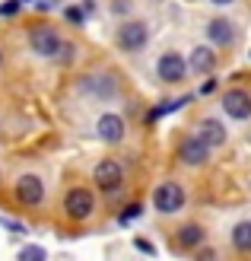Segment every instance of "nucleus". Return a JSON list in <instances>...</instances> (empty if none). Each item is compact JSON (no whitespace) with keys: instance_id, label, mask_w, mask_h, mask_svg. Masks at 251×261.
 Wrapping results in <instances>:
<instances>
[{"instance_id":"nucleus-7","label":"nucleus","mask_w":251,"mask_h":261,"mask_svg":"<svg viewBox=\"0 0 251 261\" xmlns=\"http://www.w3.org/2000/svg\"><path fill=\"white\" fill-rule=\"evenodd\" d=\"M121 181H124V172H121V166H118L115 160H102L96 166V185L102 191H118Z\"/></svg>"},{"instance_id":"nucleus-2","label":"nucleus","mask_w":251,"mask_h":261,"mask_svg":"<svg viewBox=\"0 0 251 261\" xmlns=\"http://www.w3.org/2000/svg\"><path fill=\"white\" fill-rule=\"evenodd\" d=\"M153 204L159 214H175L184 207V191L181 185H175V181H165V185H159L153 191Z\"/></svg>"},{"instance_id":"nucleus-17","label":"nucleus","mask_w":251,"mask_h":261,"mask_svg":"<svg viewBox=\"0 0 251 261\" xmlns=\"http://www.w3.org/2000/svg\"><path fill=\"white\" fill-rule=\"evenodd\" d=\"M140 211H143L140 204H127V207H124V214H121V223H130V220H137Z\"/></svg>"},{"instance_id":"nucleus-9","label":"nucleus","mask_w":251,"mask_h":261,"mask_svg":"<svg viewBox=\"0 0 251 261\" xmlns=\"http://www.w3.org/2000/svg\"><path fill=\"white\" fill-rule=\"evenodd\" d=\"M156 70H159V76H162L165 83H178L181 76L188 73V64H184V58H181V55L169 51V55H162V58H159V67H156Z\"/></svg>"},{"instance_id":"nucleus-14","label":"nucleus","mask_w":251,"mask_h":261,"mask_svg":"<svg viewBox=\"0 0 251 261\" xmlns=\"http://www.w3.org/2000/svg\"><path fill=\"white\" fill-rule=\"evenodd\" d=\"M201 239H204V229L197 223H188V226L178 229V245L181 249H194V245H201Z\"/></svg>"},{"instance_id":"nucleus-13","label":"nucleus","mask_w":251,"mask_h":261,"mask_svg":"<svg viewBox=\"0 0 251 261\" xmlns=\"http://www.w3.org/2000/svg\"><path fill=\"white\" fill-rule=\"evenodd\" d=\"M213 64H216V58H213V51L210 48H194V55H191V70L194 73H210L213 70Z\"/></svg>"},{"instance_id":"nucleus-18","label":"nucleus","mask_w":251,"mask_h":261,"mask_svg":"<svg viewBox=\"0 0 251 261\" xmlns=\"http://www.w3.org/2000/svg\"><path fill=\"white\" fill-rule=\"evenodd\" d=\"M22 261H29V258H45V249H38V245H25V249L19 252Z\"/></svg>"},{"instance_id":"nucleus-4","label":"nucleus","mask_w":251,"mask_h":261,"mask_svg":"<svg viewBox=\"0 0 251 261\" xmlns=\"http://www.w3.org/2000/svg\"><path fill=\"white\" fill-rule=\"evenodd\" d=\"M222 112H226L229 118H235V121H245L251 115V96L245 89H229V93L222 96Z\"/></svg>"},{"instance_id":"nucleus-15","label":"nucleus","mask_w":251,"mask_h":261,"mask_svg":"<svg viewBox=\"0 0 251 261\" xmlns=\"http://www.w3.org/2000/svg\"><path fill=\"white\" fill-rule=\"evenodd\" d=\"M232 245L239 252H251V223H239L232 229Z\"/></svg>"},{"instance_id":"nucleus-11","label":"nucleus","mask_w":251,"mask_h":261,"mask_svg":"<svg viewBox=\"0 0 251 261\" xmlns=\"http://www.w3.org/2000/svg\"><path fill=\"white\" fill-rule=\"evenodd\" d=\"M96 130H99V137H102V140L118 143V140L124 137V121L118 118V115H102L99 124H96Z\"/></svg>"},{"instance_id":"nucleus-22","label":"nucleus","mask_w":251,"mask_h":261,"mask_svg":"<svg viewBox=\"0 0 251 261\" xmlns=\"http://www.w3.org/2000/svg\"><path fill=\"white\" fill-rule=\"evenodd\" d=\"M111 10H115V13H124V10H127V0H115Z\"/></svg>"},{"instance_id":"nucleus-1","label":"nucleus","mask_w":251,"mask_h":261,"mask_svg":"<svg viewBox=\"0 0 251 261\" xmlns=\"http://www.w3.org/2000/svg\"><path fill=\"white\" fill-rule=\"evenodd\" d=\"M64 211H67L70 220H89L92 211H96V201L86 188H70L67 198H64Z\"/></svg>"},{"instance_id":"nucleus-21","label":"nucleus","mask_w":251,"mask_h":261,"mask_svg":"<svg viewBox=\"0 0 251 261\" xmlns=\"http://www.w3.org/2000/svg\"><path fill=\"white\" fill-rule=\"evenodd\" d=\"M213 89H216V80H207V83H201V93L207 96V93H213Z\"/></svg>"},{"instance_id":"nucleus-6","label":"nucleus","mask_w":251,"mask_h":261,"mask_svg":"<svg viewBox=\"0 0 251 261\" xmlns=\"http://www.w3.org/2000/svg\"><path fill=\"white\" fill-rule=\"evenodd\" d=\"M178 156L188 166H201L210 160V143L197 134V137H188V140H181V147H178Z\"/></svg>"},{"instance_id":"nucleus-19","label":"nucleus","mask_w":251,"mask_h":261,"mask_svg":"<svg viewBox=\"0 0 251 261\" xmlns=\"http://www.w3.org/2000/svg\"><path fill=\"white\" fill-rule=\"evenodd\" d=\"M19 13V0H7V4H0V16H16Z\"/></svg>"},{"instance_id":"nucleus-20","label":"nucleus","mask_w":251,"mask_h":261,"mask_svg":"<svg viewBox=\"0 0 251 261\" xmlns=\"http://www.w3.org/2000/svg\"><path fill=\"white\" fill-rule=\"evenodd\" d=\"M67 19H70V22H83V19H86V10L70 7V10H67Z\"/></svg>"},{"instance_id":"nucleus-24","label":"nucleus","mask_w":251,"mask_h":261,"mask_svg":"<svg viewBox=\"0 0 251 261\" xmlns=\"http://www.w3.org/2000/svg\"><path fill=\"white\" fill-rule=\"evenodd\" d=\"M0 64H4V55H0Z\"/></svg>"},{"instance_id":"nucleus-3","label":"nucleus","mask_w":251,"mask_h":261,"mask_svg":"<svg viewBox=\"0 0 251 261\" xmlns=\"http://www.w3.org/2000/svg\"><path fill=\"white\" fill-rule=\"evenodd\" d=\"M32 48L38 51L42 58H58L61 51H64V42H61V35L51 29V25H38V29H32Z\"/></svg>"},{"instance_id":"nucleus-16","label":"nucleus","mask_w":251,"mask_h":261,"mask_svg":"<svg viewBox=\"0 0 251 261\" xmlns=\"http://www.w3.org/2000/svg\"><path fill=\"white\" fill-rule=\"evenodd\" d=\"M188 99H175V102H162L159 109H153L150 115H147V121H156V118H162V115H169V112H175V109H181Z\"/></svg>"},{"instance_id":"nucleus-8","label":"nucleus","mask_w":251,"mask_h":261,"mask_svg":"<svg viewBox=\"0 0 251 261\" xmlns=\"http://www.w3.org/2000/svg\"><path fill=\"white\" fill-rule=\"evenodd\" d=\"M16 198H19V204H25V207L42 204V198H45L42 178H38V175H22V178L16 181Z\"/></svg>"},{"instance_id":"nucleus-12","label":"nucleus","mask_w":251,"mask_h":261,"mask_svg":"<svg viewBox=\"0 0 251 261\" xmlns=\"http://www.w3.org/2000/svg\"><path fill=\"white\" fill-rule=\"evenodd\" d=\"M197 134H201L210 147H219V143H226V127H222L216 118H204L201 127H197Z\"/></svg>"},{"instance_id":"nucleus-10","label":"nucleus","mask_w":251,"mask_h":261,"mask_svg":"<svg viewBox=\"0 0 251 261\" xmlns=\"http://www.w3.org/2000/svg\"><path fill=\"white\" fill-rule=\"evenodd\" d=\"M207 35H210V42H213V45H232L235 29H232V22H229V19L216 16V19H210V22H207Z\"/></svg>"},{"instance_id":"nucleus-23","label":"nucleus","mask_w":251,"mask_h":261,"mask_svg":"<svg viewBox=\"0 0 251 261\" xmlns=\"http://www.w3.org/2000/svg\"><path fill=\"white\" fill-rule=\"evenodd\" d=\"M213 4H219V7H222V4H232V0H213Z\"/></svg>"},{"instance_id":"nucleus-5","label":"nucleus","mask_w":251,"mask_h":261,"mask_svg":"<svg viewBox=\"0 0 251 261\" xmlns=\"http://www.w3.org/2000/svg\"><path fill=\"white\" fill-rule=\"evenodd\" d=\"M147 38H150V32H147L143 22H124L121 29H118V45L124 51H140L147 45Z\"/></svg>"}]
</instances>
